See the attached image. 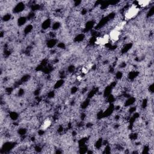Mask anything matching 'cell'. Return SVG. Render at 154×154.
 Returning a JSON list of instances; mask_svg holds the SVG:
<instances>
[{"mask_svg": "<svg viewBox=\"0 0 154 154\" xmlns=\"http://www.w3.org/2000/svg\"><path fill=\"white\" fill-rule=\"evenodd\" d=\"M140 12V8L136 4L129 6L125 11L124 18L126 20H130L137 16Z\"/></svg>", "mask_w": 154, "mask_h": 154, "instance_id": "6da1fadb", "label": "cell"}, {"mask_svg": "<svg viewBox=\"0 0 154 154\" xmlns=\"http://www.w3.org/2000/svg\"><path fill=\"white\" fill-rule=\"evenodd\" d=\"M109 42V37L108 34H105L102 36H100L96 39L95 43L97 45L104 46L108 44Z\"/></svg>", "mask_w": 154, "mask_h": 154, "instance_id": "7a4b0ae2", "label": "cell"}, {"mask_svg": "<svg viewBox=\"0 0 154 154\" xmlns=\"http://www.w3.org/2000/svg\"><path fill=\"white\" fill-rule=\"evenodd\" d=\"M151 2V1H149V0H140V1H137V6L139 8H145L149 6Z\"/></svg>", "mask_w": 154, "mask_h": 154, "instance_id": "3957f363", "label": "cell"}, {"mask_svg": "<svg viewBox=\"0 0 154 154\" xmlns=\"http://www.w3.org/2000/svg\"><path fill=\"white\" fill-rule=\"evenodd\" d=\"M51 121L49 119H46L45 120L43 121V124L41 126L42 130H46L51 125Z\"/></svg>", "mask_w": 154, "mask_h": 154, "instance_id": "277c9868", "label": "cell"}]
</instances>
